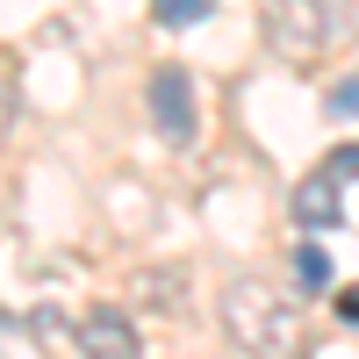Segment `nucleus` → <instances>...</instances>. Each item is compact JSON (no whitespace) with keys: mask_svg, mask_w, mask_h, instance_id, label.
<instances>
[{"mask_svg":"<svg viewBox=\"0 0 359 359\" xmlns=\"http://www.w3.org/2000/svg\"><path fill=\"white\" fill-rule=\"evenodd\" d=\"M294 273H302V287L316 294V287L338 280V266H331V252H323V245H294Z\"/></svg>","mask_w":359,"mask_h":359,"instance_id":"obj_6","label":"nucleus"},{"mask_svg":"<svg viewBox=\"0 0 359 359\" xmlns=\"http://www.w3.org/2000/svg\"><path fill=\"white\" fill-rule=\"evenodd\" d=\"M72 345L86 359H144V338H137V323L123 309H86L72 323Z\"/></svg>","mask_w":359,"mask_h":359,"instance_id":"obj_4","label":"nucleus"},{"mask_svg":"<svg viewBox=\"0 0 359 359\" xmlns=\"http://www.w3.org/2000/svg\"><path fill=\"white\" fill-rule=\"evenodd\" d=\"M151 15H158L165 29H187V22H208V15H216V0H151Z\"/></svg>","mask_w":359,"mask_h":359,"instance_id":"obj_8","label":"nucleus"},{"mask_svg":"<svg viewBox=\"0 0 359 359\" xmlns=\"http://www.w3.org/2000/svg\"><path fill=\"white\" fill-rule=\"evenodd\" d=\"M323 172H338V180H359V144H338V151L323 158Z\"/></svg>","mask_w":359,"mask_h":359,"instance_id":"obj_10","label":"nucleus"},{"mask_svg":"<svg viewBox=\"0 0 359 359\" xmlns=\"http://www.w3.org/2000/svg\"><path fill=\"white\" fill-rule=\"evenodd\" d=\"M216 316H223V338L245 359H309L302 309H294L280 287H266V280H230L223 302H216Z\"/></svg>","mask_w":359,"mask_h":359,"instance_id":"obj_1","label":"nucleus"},{"mask_svg":"<svg viewBox=\"0 0 359 359\" xmlns=\"http://www.w3.org/2000/svg\"><path fill=\"white\" fill-rule=\"evenodd\" d=\"M8 130H15V86L0 79V144H8Z\"/></svg>","mask_w":359,"mask_h":359,"instance_id":"obj_11","label":"nucleus"},{"mask_svg":"<svg viewBox=\"0 0 359 359\" xmlns=\"http://www.w3.org/2000/svg\"><path fill=\"white\" fill-rule=\"evenodd\" d=\"M331 115H345V123H359V72H345L338 86H331V101H323Z\"/></svg>","mask_w":359,"mask_h":359,"instance_id":"obj_9","label":"nucleus"},{"mask_svg":"<svg viewBox=\"0 0 359 359\" xmlns=\"http://www.w3.org/2000/svg\"><path fill=\"white\" fill-rule=\"evenodd\" d=\"M144 108H151V130L165 144H187L194 137V79L180 65H158L151 79H144Z\"/></svg>","mask_w":359,"mask_h":359,"instance_id":"obj_3","label":"nucleus"},{"mask_svg":"<svg viewBox=\"0 0 359 359\" xmlns=\"http://www.w3.org/2000/svg\"><path fill=\"white\" fill-rule=\"evenodd\" d=\"M338 316H345V323H359V287H345V294H338Z\"/></svg>","mask_w":359,"mask_h":359,"instance_id":"obj_12","label":"nucleus"},{"mask_svg":"<svg viewBox=\"0 0 359 359\" xmlns=\"http://www.w3.org/2000/svg\"><path fill=\"white\" fill-rule=\"evenodd\" d=\"M266 36L280 57H309L331 43V0H266Z\"/></svg>","mask_w":359,"mask_h":359,"instance_id":"obj_2","label":"nucleus"},{"mask_svg":"<svg viewBox=\"0 0 359 359\" xmlns=\"http://www.w3.org/2000/svg\"><path fill=\"white\" fill-rule=\"evenodd\" d=\"M338 187H345V180L316 165L302 187H294V223H302V230H338V223H345V194H338Z\"/></svg>","mask_w":359,"mask_h":359,"instance_id":"obj_5","label":"nucleus"},{"mask_svg":"<svg viewBox=\"0 0 359 359\" xmlns=\"http://www.w3.org/2000/svg\"><path fill=\"white\" fill-rule=\"evenodd\" d=\"M0 359H43V345L29 338V323L0 309Z\"/></svg>","mask_w":359,"mask_h":359,"instance_id":"obj_7","label":"nucleus"}]
</instances>
